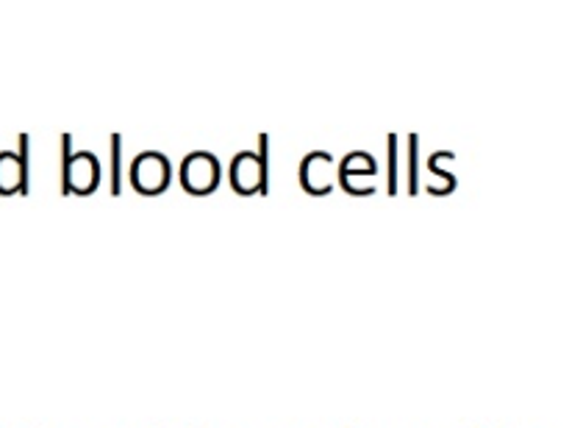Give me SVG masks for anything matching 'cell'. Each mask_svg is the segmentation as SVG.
<instances>
[{
    "mask_svg": "<svg viewBox=\"0 0 569 428\" xmlns=\"http://www.w3.org/2000/svg\"><path fill=\"white\" fill-rule=\"evenodd\" d=\"M181 183L192 195H209L220 183V161L206 150L189 153L181 165Z\"/></svg>",
    "mask_w": 569,
    "mask_h": 428,
    "instance_id": "cell-2",
    "label": "cell"
},
{
    "mask_svg": "<svg viewBox=\"0 0 569 428\" xmlns=\"http://www.w3.org/2000/svg\"><path fill=\"white\" fill-rule=\"evenodd\" d=\"M64 178H67V187L64 192H81L89 195L100 181V165L89 150H81V153H72L67 156V165H64Z\"/></svg>",
    "mask_w": 569,
    "mask_h": 428,
    "instance_id": "cell-4",
    "label": "cell"
},
{
    "mask_svg": "<svg viewBox=\"0 0 569 428\" xmlns=\"http://www.w3.org/2000/svg\"><path fill=\"white\" fill-rule=\"evenodd\" d=\"M231 183L237 192L253 195V192H267V156L264 153H239L231 165Z\"/></svg>",
    "mask_w": 569,
    "mask_h": 428,
    "instance_id": "cell-3",
    "label": "cell"
},
{
    "mask_svg": "<svg viewBox=\"0 0 569 428\" xmlns=\"http://www.w3.org/2000/svg\"><path fill=\"white\" fill-rule=\"evenodd\" d=\"M348 172H365V176H378V165L372 161L370 153H365V150H356V153H350L348 159L342 161V170H339V176H348Z\"/></svg>",
    "mask_w": 569,
    "mask_h": 428,
    "instance_id": "cell-7",
    "label": "cell"
},
{
    "mask_svg": "<svg viewBox=\"0 0 569 428\" xmlns=\"http://www.w3.org/2000/svg\"><path fill=\"white\" fill-rule=\"evenodd\" d=\"M333 156L326 150H315L303 159L300 165V183L306 192L311 195H326L333 189Z\"/></svg>",
    "mask_w": 569,
    "mask_h": 428,
    "instance_id": "cell-5",
    "label": "cell"
},
{
    "mask_svg": "<svg viewBox=\"0 0 569 428\" xmlns=\"http://www.w3.org/2000/svg\"><path fill=\"white\" fill-rule=\"evenodd\" d=\"M26 167L14 153H0V192L9 195L26 189Z\"/></svg>",
    "mask_w": 569,
    "mask_h": 428,
    "instance_id": "cell-6",
    "label": "cell"
},
{
    "mask_svg": "<svg viewBox=\"0 0 569 428\" xmlns=\"http://www.w3.org/2000/svg\"><path fill=\"white\" fill-rule=\"evenodd\" d=\"M131 183L142 195L164 192L167 183H170V161H167V156L156 153V150L137 156L131 165Z\"/></svg>",
    "mask_w": 569,
    "mask_h": 428,
    "instance_id": "cell-1",
    "label": "cell"
}]
</instances>
